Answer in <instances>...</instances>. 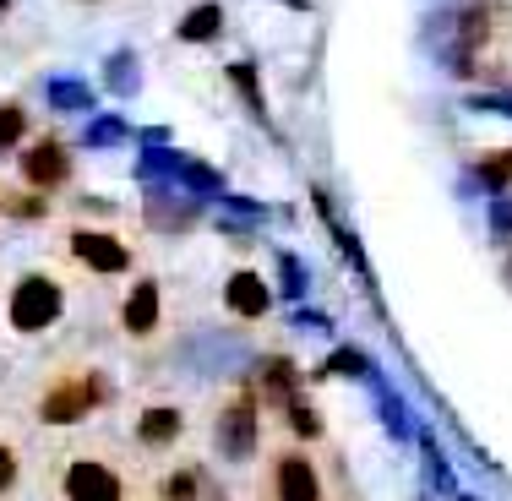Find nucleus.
<instances>
[{"label":"nucleus","instance_id":"nucleus-1","mask_svg":"<svg viewBox=\"0 0 512 501\" xmlns=\"http://www.w3.org/2000/svg\"><path fill=\"white\" fill-rule=\"evenodd\" d=\"M44 485L55 501H153V480H142L137 458L109 436H71L44 458Z\"/></svg>","mask_w":512,"mask_h":501},{"label":"nucleus","instance_id":"nucleus-2","mask_svg":"<svg viewBox=\"0 0 512 501\" xmlns=\"http://www.w3.org/2000/svg\"><path fill=\"white\" fill-rule=\"evenodd\" d=\"M115 403V376L93 360H55L33 387V420L50 431H82L99 409Z\"/></svg>","mask_w":512,"mask_h":501},{"label":"nucleus","instance_id":"nucleus-3","mask_svg":"<svg viewBox=\"0 0 512 501\" xmlns=\"http://www.w3.org/2000/svg\"><path fill=\"white\" fill-rule=\"evenodd\" d=\"M256 501H327V480L306 442H278L273 452H262Z\"/></svg>","mask_w":512,"mask_h":501},{"label":"nucleus","instance_id":"nucleus-4","mask_svg":"<svg viewBox=\"0 0 512 501\" xmlns=\"http://www.w3.org/2000/svg\"><path fill=\"white\" fill-rule=\"evenodd\" d=\"M262 420H267V409H262V398H256V387H235L224 403H218V414H213V447H218V458L224 463H256L262 458Z\"/></svg>","mask_w":512,"mask_h":501},{"label":"nucleus","instance_id":"nucleus-5","mask_svg":"<svg viewBox=\"0 0 512 501\" xmlns=\"http://www.w3.org/2000/svg\"><path fill=\"white\" fill-rule=\"evenodd\" d=\"M60 311H66V289H60V278L44 273V267L39 273H22L6 295V322H11V333H22V338L55 327Z\"/></svg>","mask_w":512,"mask_h":501},{"label":"nucleus","instance_id":"nucleus-6","mask_svg":"<svg viewBox=\"0 0 512 501\" xmlns=\"http://www.w3.org/2000/svg\"><path fill=\"white\" fill-rule=\"evenodd\" d=\"M191 436V414L186 403H169V398H153L137 409V420H131V447L142 452V458H164V452H180Z\"/></svg>","mask_w":512,"mask_h":501},{"label":"nucleus","instance_id":"nucleus-7","mask_svg":"<svg viewBox=\"0 0 512 501\" xmlns=\"http://www.w3.org/2000/svg\"><path fill=\"white\" fill-rule=\"evenodd\" d=\"M66 256L93 278H120L137 267V251L120 240V229H93V224H77L66 235Z\"/></svg>","mask_w":512,"mask_h":501},{"label":"nucleus","instance_id":"nucleus-8","mask_svg":"<svg viewBox=\"0 0 512 501\" xmlns=\"http://www.w3.org/2000/svg\"><path fill=\"white\" fill-rule=\"evenodd\" d=\"M120 333L131 344H148V338L164 333V284L158 278H137L120 300Z\"/></svg>","mask_w":512,"mask_h":501},{"label":"nucleus","instance_id":"nucleus-9","mask_svg":"<svg viewBox=\"0 0 512 501\" xmlns=\"http://www.w3.org/2000/svg\"><path fill=\"white\" fill-rule=\"evenodd\" d=\"M22 180H28L33 191H60L71 180V148H66V142H55V137L22 148Z\"/></svg>","mask_w":512,"mask_h":501},{"label":"nucleus","instance_id":"nucleus-10","mask_svg":"<svg viewBox=\"0 0 512 501\" xmlns=\"http://www.w3.org/2000/svg\"><path fill=\"white\" fill-rule=\"evenodd\" d=\"M267 305H273V289H267L262 273L240 267V273L224 278V311H229V316H240V322H262Z\"/></svg>","mask_w":512,"mask_h":501},{"label":"nucleus","instance_id":"nucleus-11","mask_svg":"<svg viewBox=\"0 0 512 501\" xmlns=\"http://www.w3.org/2000/svg\"><path fill=\"white\" fill-rule=\"evenodd\" d=\"M251 387H256V398H262V409H267V414H278L289 398L300 393V371H295V360H284V354H267V360L256 365Z\"/></svg>","mask_w":512,"mask_h":501},{"label":"nucleus","instance_id":"nucleus-12","mask_svg":"<svg viewBox=\"0 0 512 501\" xmlns=\"http://www.w3.org/2000/svg\"><path fill=\"white\" fill-rule=\"evenodd\" d=\"M153 501H213V480L197 458H186L153 480Z\"/></svg>","mask_w":512,"mask_h":501},{"label":"nucleus","instance_id":"nucleus-13","mask_svg":"<svg viewBox=\"0 0 512 501\" xmlns=\"http://www.w3.org/2000/svg\"><path fill=\"white\" fill-rule=\"evenodd\" d=\"M278 425H284L289 436H295V442H316V436H322V420H316V409H311V398L306 393H295L284 403V409L273 414Z\"/></svg>","mask_w":512,"mask_h":501},{"label":"nucleus","instance_id":"nucleus-14","mask_svg":"<svg viewBox=\"0 0 512 501\" xmlns=\"http://www.w3.org/2000/svg\"><path fill=\"white\" fill-rule=\"evenodd\" d=\"M218 28H224V11H218L213 0H207V6H197L186 22H180V39H186V44H202V39H213Z\"/></svg>","mask_w":512,"mask_h":501},{"label":"nucleus","instance_id":"nucleus-15","mask_svg":"<svg viewBox=\"0 0 512 501\" xmlns=\"http://www.w3.org/2000/svg\"><path fill=\"white\" fill-rule=\"evenodd\" d=\"M22 491V447L11 436H0V501Z\"/></svg>","mask_w":512,"mask_h":501},{"label":"nucleus","instance_id":"nucleus-16","mask_svg":"<svg viewBox=\"0 0 512 501\" xmlns=\"http://www.w3.org/2000/svg\"><path fill=\"white\" fill-rule=\"evenodd\" d=\"M474 175H480L491 191H507V186H512V148H496V153H485L480 164H474Z\"/></svg>","mask_w":512,"mask_h":501},{"label":"nucleus","instance_id":"nucleus-17","mask_svg":"<svg viewBox=\"0 0 512 501\" xmlns=\"http://www.w3.org/2000/svg\"><path fill=\"white\" fill-rule=\"evenodd\" d=\"M28 142V109L22 104H0V153Z\"/></svg>","mask_w":512,"mask_h":501},{"label":"nucleus","instance_id":"nucleus-18","mask_svg":"<svg viewBox=\"0 0 512 501\" xmlns=\"http://www.w3.org/2000/svg\"><path fill=\"white\" fill-rule=\"evenodd\" d=\"M0 207H6V197H0Z\"/></svg>","mask_w":512,"mask_h":501}]
</instances>
